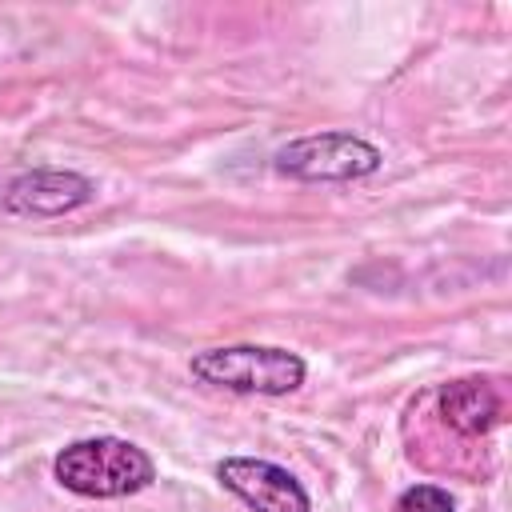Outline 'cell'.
I'll return each instance as SVG.
<instances>
[{
	"instance_id": "277c9868",
	"label": "cell",
	"mask_w": 512,
	"mask_h": 512,
	"mask_svg": "<svg viewBox=\"0 0 512 512\" xmlns=\"http://www.w3.org/2000/svg\"><path fill=\"white\" fill-rule=\"evenodd\" d=\"M216 480L236 496L244 500L252 512H312V500L304 492V484L272 464V460H260V456H224L216 464Z\"/></svg>"
},
{
	"instance_id": "8992f818",
	"label": "cell",
	"mask_w": 512,
	"mask_h": 512,
	"mask_svg": "<svg viewBox=\"0 0 512 512\" xmlns=\"http://www.w3.org/2000/svg\"><path fill=\"white\" fill-rule=\"evenodd\" d=\"M440 420L460 436H484L504 420V392L480 376L452 380L440 388Z\"/></svg>"
},
{
	"instance_id": "7a4b0ae2",
	"label": "cell",
	"mask_w": 512,
	"mask_h": 512,
	"mask_svg": "<svg viewBox=\"0 0 512 512\" xmlns=\"http://www.w3.org/2000/svg\"><path fill=\"white\" fill-rule=\"evenodd\" d=\"M192 380L236 396H288L304 384L308 364L300 352L280 344H220L188 360Z\"/></svg>"
},
{
	"instance_id": "52a82bcc",
	"label": "cell",
	"mask_w": 512,
	"mask_h": 512,
	"mask_svg": "<svg viewBox=\"0 0 512 512\" xmlns=\"http://www.w3.org/2000/svg\"><path fill=\"white\" fill-rule=\"evenodd\" d=\"M392 512H456V500L440 484H412V488H404L396 496Z\"/></svg>"
},
{
	"instance_id": "5b68a950",
	"label": "cell",
	"mask_w": 512,
	"mask_h": 512,
	"mask_svg": "<svg viewBox=\"0 0 512 512\" xmlns=\"http://www.w3.org/2000/svg\"><path fill=\"white\" fill-rule=\"evenodd\" d=\"M92 200H96V184L72 168H32V172H20L4 188V212L32 216V220L68 216Z\"/></svg>"
},
{
	"instance_id": "3957f363",
	"label": "cell",
	"mask_w": 512,
	"mask_h": 512,
	"mask_svg": "<svg viewBox=\"0 0 512 512\" xmlns=\"http://www.w3.org/2000/svg\"><path fill=\"white\" fill-rule=\"evenodd\" d=\"M384 152L356 132H308L276 148L272 168L304 184H348L380 172Z\"/></svg>"
},
{
	"instance_id": "6da1fadb",
	"label": "cell",
	"mask_w": 512,
	"mask_h": 512,
	"mask_svg": "<svg viewBox=\"0 0 512 512\" xmlns=\"http://www.w3.org/2000/svg\"><path fill=\"white\" fill-rule=\"evenodd\" d=\"M52 476L64 492L84 496V500H120L136 496L156 480L152 456L120 436H88L72 440L56 452Z\"/></svg>"
}]
</instances>
